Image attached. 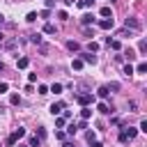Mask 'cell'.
I'll use <instances>...</instances> for the list:
<instances>
[{
    "label": "cell",
    "mask_w": 147,
    "mask_h": 147,
    "mask_svg": "<svg viewBox=\"0 0 147 147\" xmlns=\"http://www.w3.org/2000/svg\"><path fill=\"white\" fill-rule=\"evenodd\" d=\"M136 133H138V129H133V126H122V131H119V142H131L133 138H136Z\"/></svg>",
    "instance_id": "1"
},
{
    "label": "cell",
    "mask_w": 147,
    "mask_h": 147,
    "mask_svg": "<svg viewBox=\"0 0 147 147\" xmlns=\"http://www.w3.org/2000/svg\"><path fill=\"white\" fill-rule=\"evenodd\" d=\"M124 25H126V28H131V30H140V23H138L136 18H126V21H124Z\"/></svg>",
    "instance_id": "8"
},
{
    "label": "cell",
    "mask_w": 147,
    "mask_h": 147,
    "mask_svg": "<svg viewBox=\"0 0 147 147\" xmlns=\"http://www.w3.org/2000/svg\"><path fill=\"white\" fill-rule=\"evenodd\" d=\"M126 57H129V60H133V57H136V53H133L131 48H126Z\"/></svg>",
    "instance_id": "36"
},
{
    "label": "cell",
    "mask_w": 147,
    "mask_h": 147,
    "mask_svg": "<svg viewBox=\"0 0 147 147\" xmlns=\"http://www.w3.org/2000/svg\"><path fill=\"white\" fill-rule=\"evenodd\" d=\"M25 21H28V23H34V21H37V11H30V14L25 16Z\"/></svg>",
    "instance_id": "27"
},
{
    "label": "cell",
    "mask_w": 147,
    "mask_h": 147,
    "mask_svg": "<svg viewBox=\"0 0 147 147\" xmlns=\"http://www.w3.org/2000/svg\"><path fill=\"white\" fill-rule=\"evenodd\" d=\"M55 7V0H46V9H53Z\"/></svg>",
    "instance_id": "40"
},
{
    "label": "cell",
    "mask_w": 147,
    "mask_h": 147,
    "mask_svg": "<svg viewBox=\"0 0 147 147\" xmlns=\"http://www.w3.org/2000/svg\"><path fill=\"white\" fill-rule=\"evenodd\" d=\"M138 131H145V133H147V119H142V122H140V126H138Z\"/></svg>",
    "instance_id": "32"
},
{
    "label": "cell",
    "mask_w": 147,
    "mask_h": 147,
    "mask_svg": "<svg viewBox=\"0 0 147 147\" xmlns=\"http://www.w3.org/2000/svg\"><path fill=\"white\" fill-rule=\"evenodd\" d=\"M28 64H30V60H28V57H18V60H16V67H18V69H25Z\"/></svg>",
    "instance_id": "12"
},
{
    "label": "cell",
    "mask_w": 147,
    "mask_h": 147,
    "mask_svg": "<svg viewBox=\"0 0 147 147\" xmlns=\"http://www.w3.org/2000/svg\"><path fill=\"white\" fill-rule=\"evenodd\" d=\"M62 147H74V142H71V140H67V142H64Z\"/></svg>",
    "instance_id": "42"
},
{
    "label": "cell",
    "mask_w": 147,
    "mask_h": 147,
    "mask_svg": "<svg viewBox=\"0 0 147 147\" xmlns=\"http://www.w3.org/2000/svg\"><path fill=\"white\" fill-rule=\"evenodd\" d=\"M106 46H108V48H113V51H119V48H122V44H119V39H110V37L106 39Z\"/></svg>",
    "instance_id": "7"
},
{
    "label": "cell",
    "mask_w": 147,
    "mask_h": 147,
    "mask_svg": "<svg viewBox=\"0 0 147 147\" xmlns=\"http://www.w3.org/2000/svg\"><path fill=\"white\" fill-rule=\"evenodd\" d=\"M76 126H78V129H87V122H85V119H80V122H78Z\"/></svg>",
    "instance_id": "39"
},
{
    "label": "cell",
    "mask_w": 147,
    "mask_h": 147,
    "mask_svg": "<svg viewBox=\"0 0 147 147\" xmlns=\"http://www.w3.org/2000/svg\"><path fill=\"white\" fill-rule=\"evenodd\" d=\"M14 46H16L14 39H7V41H5V48H14Z\"/></svg>",
    "instance_id": "30"
},
{
    "label": "cell",
    "mask_w": 147,
    "mask_h": 147,
    "mask_svg": "<svg viewBox=\"0 0 147 147\" xmlns=\"http://www.w3.org/2000/svg\"><path fill=\"white\" fill-rule=\"evenodd\" d=\"M101 16L103 18H113V9L110 7H101Z\"/></svg>",
    "instance_id": "14"
},
{
    "label": "cell",
    "mask_w": 147,
    "mask_h": 147,
    "mask_svg": "<svg viewBox=\"0 0 147 147\" xmlns=\"http://www.w3.org/2000/svg\"><path fill=\"white\" fill-rule=\"evenodd\" d=\"M133 71H138V74H145V71H147V62H140V64H138Z\"/></svg>",
    "instance_id": "25"
},
{
    "label": "cell",
    "mask_w": 147,
    "mask_h": 147,
    "mask_svg": "<svg viewBox=\"0 0 147 147\" xmlns=\"http://www.w3.org/2000/svg\"><path fill=\"white\" fill-rule=\"evenodd\" d=\"M67 48H69L71 53H78V51H80V44H78V41H67Z\"/></svg>",
    "instance_id": "9"
},
{
    "label": "cell",
    "mask_w": 147,
    "mask_h": 147,
    "mask_svg": "<svg viewBox=\"0 0 147 147\" xmlns=\"http://www.w3.org/2000/svg\"><path fill=\"white\" fill-rule=\"evenodd\" d=\"M57 18H62V21H67L69 16H67V11H57Z\"/></svg>",
    "instance_id": "35"
},
{
    "label": "cell",
    "mask_w": 147,
    "mask_h": 147,
    "mask_svg": "<svg viewBox=\"0 0 147 147\" xmlns=\"http://www.w3.org/2000/svg\"><path fill=\"white\" fill-rule=\"evenodd\" d=\"M48 92H53V94H60V92H62V85H60V83H53Z\"/></svg>",
    "instance_id": "21"
},
{
    "label": "cell",
    "mask_w": 147,
    "mask_h": 147,
    "mask_svg": "<svg viewBox=\"0 0 147 147\" xmlns=\"http://www.w3.org/2000/svg\"><path fill=\"white\" fill-rule=\"evenodd\" d=\"M23 136H25V129H23V126H18V129H16V131H14V133L7 138V145H9V147H14V145H16V142H18Z\"/></svg>",
    "instance_id": "2"
},
{
    "label": "cell",
    "mask_w": 147,
    "mask_h": 147,
    "mask_svg": "<svg viewBox=\"0 0 147 147\" xmlns=\"http://www.w3.org/2000/svg\"><path fill=\"white\" fill-rule=\"evenodd\" d=\"M2 41H5V34H2V32H0V44H2Z\"/></svg>",
    "instance_id": "45"
},
{
    "label": "cell",
    "mask_w": 147,
    "mask_h": 147,
    "mask_svg": "<svg viewBox=\"0 0 147 147\" xmlns=\"http://www.w3.org/2000/svg\"><path fill=\"white\" fill-rule=\"evenodd\" d=\"M122 71H124V76H131V74H136V71H133V67H131L129 62L124 64V69H122Z\"/></svg>",
    "instance_id": "24"
},
{
    "label": "cell",
    "mask_w": 147,
    "mask_h": 147,
    "mask_svg": "<svg viewBox=\"0 0 147 147\" xmlns=\"http://www.w3.org/2000/svg\"><path fill=\"white\" fill-rule=\"evenodd\" d=\"M90 145H92V147H103V145H101V142H99V140H92V142H90Z\"/></svg>",
    "instance_id": "41"
},
{
    "label": "cell",
    "mask_w": 147,
    "mask_h": 147,
    "mask_svg": "<svg viewBox=\"0 0 147 147\" xmlns=\"http://www.w3.org/2000/svg\"><path fill=\"white\" fill-rule=\"evenodd\" d=\"M80 23H83V25H90V23H94V16H92V14H85V16L80 18Z\"/></svg>",
    "instance_id": "15"
},
{
    "label": "cell",
    "mask_w": 147,
    "mask_h": 147,
    "mask_svg": "<svg viewBox=\"0 0 147 147\" xmlns=\"http://www.w3.org/2000/svg\"><path fill=\"white\" fill-rule=\"evenodd\" d=\"M90 115H92V108H87V106H83V110H80V117H83V119H87Z\"/></svg>",
    "instance_id": "22"
},
{
    "label": "cell",
    "mask_w": 147,
    "mask_h": 147,
    "mask_svg": "<svg viewBox=\"0 0 147 147\" xmlns=\"http://www.w3.org/2000/svg\"><path fill=\"white\" fill-rule=\"evenodd\" d=\"M71 69H76V71H80V69H83V60H80V57H76V60L71 62Z\"/></svg>",
    "instance_id": "16"
},
{
    "label": "cell",
    "mask_w": 147,
    "mask_h": 147,
    "mask_svg": "<svg viewBox=\"0 0 147 147\" xmlns=\"http://www.w3.org/2000/svg\"><path fill=\"white\" fill-rule=\"evenodd\" d=\"M106 87L113 90V92H117V90H119V83H110V85H106Z\"/></svg>",
    "instance_id": "31"
},
{
    "label": "cell",
    "mask_w": 147,
    "mask_h": 147,
    "mask_svg": "<svg viewBox=\"0 0 147 147\" xmlns=\"http://www.w3.org/2000/svg\"><path fill=\"white\" fill-rule=\"evenodd\" d=\"M74 2H76V0H64V5H74Z\"/></svg>",
    "instance_id": "43"
},
{
    "label": "cell",
    "mask_w": 147,
    "mask_h": 147,
    "mask_svg": "<svg viewBox=\"0 0 147 147\" xmlns=\"http://www.w3.org/2000/svg\"><path fill=\"white\" fill-rule=\"evenodd\" d=\"M76 101H78L80 106H90V103L94 101V94H90V92H85V94H78V96H76Z\"/></svg>",
    "instance_id": "3"
},
{
    "label": "cell",
    "mask_w": 147,
    "mask_h": 147,
    "mask_svg": "<svg viewBox=\"0 0 147 147\" xmlns=\"http://www.w3.org/2000/svg\"><path fill=\"white\" fill-rule=\"evenodd\" d=\"M37 16H41V18H48V16H51V9H44V11H39Z\"/></svg>",
    "instance_id": "29"
},
{
    "label": "cell",
    "mask_w": 147,
    "mask_h": 147,
    "mask_svg": "<svg viewBox=\"0 0 147 147\" xmlns=\"http://www.w3.org/2000/svg\"><path fill=\"white\" fill-rule=\"evenodd\" d=\"M18 147H28V145H18Z\"/></svg>",
    "instance_id": "47"
},
{
    "label": "cell",
    "mask_w": 147,
    "mask_h": 147,
    "mask_svg": "<svg viewBox=\"0 0 147 147\" xmlns=\"http://www.w3.org/2000/svg\"><path fill=\"white\" fill-rule=\"evenodd\" d=\"M48 110H51V115H53V117H55V115H60V113L64 110V101H57V103H53Z\"/></svg>",
    "instance_id": "5"
},
{
    "label": "cell",
    "mask_w": 147,
    "mask_h": 147,
    "mask_svg": "<svg viewBox=\"0 0 147 147\" xmlns=\"http://www.w3.org/2000/svg\"><path fill=\"white\" fill-rule=\"evenodd\" d=\"M138 51H140V55H145V53H147V41H145V39H140V44H138Z\"/></svg>",
    "instance_id": "20"
},
{
    "label": "cell",
    "mask_w": 147,
    "mask_h": 147,
    "mask_svg": "<svg viewBox=\"0 0 147 147\" xmlns=\"http://www.w3.org/2000/svg\"><path fill=\"white\" fill-rule=\"evenodd\" d=\"M55 126H64V117H57L55 119Z\"/></svg>",
    "instance_id": "38"
},
{
    "label": "cell",
    "mask_w": 147,
    "mask_h": 147,
    "mask_svg": "<svg viewBox=\"0 0 147 147\" xmlns=\"http://www.w3.org/2000/svg\"><path fill=\"white\" fill-rule=\"evenodd\" d=\"M7 90H9V85H7V83H0V94H5Z\"/></svg>",
    "instance_id": "34"
},
{
    "label": "cell",
    "mask_w": 147,
    "mask_h": 147,
    "mask_svg": "<svg viewBox=\"0 0 147 147\" xmlns=\"http://www.w3.org/2000/svg\"><path fill=\"white\" fill-rule=\"evenodd\" d=\"M96 110H99V113H101V115H108V113H113V110H110V108H108V103H103V101H101V103H99V106H96Z\"/></svg>",
    "instance_id": "10"
},
{
    "label": "cell",
    "mask_w": 147,
    "mask_h": 147,
    "mask_svg": "<svg viewBox=\"0 0 147 147\" xmlns=\"http://www.w3.org/2000/svg\"><path fill=\"white\" fill-rule=\"evenodd\" d=\"M39 142H41V140H39L37 136H30V140H28V147H39Z\"/></svg>",
    "instance_id": "17"
},
{
    "label": "cell",
    "mask_w": 147,
    "mask_h": 147,
    "mask_svg": "<svg viewBox=\"0 0 147 147\" xmlns=\"http://www.w3.org/2000/svg\"><path fill=\"white\" fill-rule=\"evenodd\" d=\"M80 60H83V64H96V55H92L90 51L87 53H80Z\"/></svg>",
    "instance_id": "4"
},
{
    "label": "cell",
    "mask_w": 147,
    "mask_h": 147,
    "mask_svg": "<svg viewBox=\"0 0 147 147\" xmlns=\"http://www.w3.org/2000/svg\"><path fill=\"white\" fill-rule=\"evenodd\" d=\"M37 133H39V136H37L39 140H41V138H46V131H44V126H39V129H37Z\"/></svg>",
    "instance_id": "33"
},
{
    "label": "cell",
    "mask_w": 147,
    "mask_h": 147,
    "mask_svg": "<svg viewBox=\"0 0 147 147\" xmlns=\"http://www.w3.org/2000/svg\"><path fill=\"white\" fill-rule=\"evenodd\" d=\"M2 23H5V16H2V14H0V25H2Z\"/></svg>",
    "instance_id": "44"
},
{
    "label": "cell",
    "mask_w": 147,
    "mask_h": 147,
    "mask_svg": "<svg viewBox=\"0 0 147 147\" xmlns=\"http://www.w3.org/2000/svg\"><path fill=\"white\" fill-rule=\"evenodd\" d=\"M96 94H99V96H101V99H106V96H108V94H110V90H108V87H106V85H101V87H99V90H96Z\"/></svg>",
    "instance_id": "13"
},
{
    "label": "cell",
    "mask_w": 147,
    "mask_h": 147,
    "mask_svg": "<svg viewBox=\"0 0 147 147\" xmlns=\"http://www.w3.org/2000/svg\"><path fill=\"white\" fill-rule=\"evenodd\" d=\"M9 103H11V106H18V103H21V96H18V94H11V96H9Z\"/></svg>",
    "instance_id": "26"
},
{
    "label": "cell",
    "mask_w": 147,
    "mask_h": 147,
    "mask_svg": "<svg viewBox=\"0 0 147 147\" xmlns=\"http://www.w3.org/2000/svg\"><path fill=\"white\" fill-rule=\"evenodd\" d=\"M85 140H87V142L96 140V133H94V131H87V133H85Z\"/></svg>",
    "instance_id": "28"
},
{
    "label": "cell",
    "mask_w": 147,
    "mask_h": 147,
    "mask_svg": "<svg viewBox=\"0 0 147 147\" xmlns=\"http://www.w3.org/2000/svg\"><path fill=\"white\" fill-rule=\"evenodd\" d=\"M92 2H94V0H78L76 5H78L80 9H87V7H92Z\"/></svg>",
    "instance_id": "18"
},
{
    "label": "cell",
    "mask_w": 147,
    "mask_h": 147,
    "mask_svg": "<svg viewBox=\"0 0 147 147\" xmlns=\"http://www.w3.org/2000/svg\"><path fill=\"white\" fill-rule=\"evenodd\" d=\"M39 94H48V87L46 85H39Z\"/></svg>",
    "instance_id": "37"
},
{
    "label": "cell",
    "mask_w": 147,
    "mask_h": 147,
    "mask_svg": "<svg viewBox=\"0 0 147 147\" xmlns=\"http://www.w3.org/2000/svg\"><path fill=\"white\" fill-rule=\"evenodd\" d=\"M2 69H5V64H2V62H0V71H2Z\"/></svg>",
    "instance_id": "46"
},
{
    "label": "cell",
    "mask_w": 147,
    "mask_h": 147,
    "mask_svg": "<svg viewBox=\"0 0 147 147\" xmlns=\"http://www.w3.org/2000/svg\"><path fill=\"white\" fill-rule=\"evenodd\" d=\"M113 25H115L113 18H101V21H99V28H101V30H113Z\"/></svg>",
    "instance_id": "6"
},
{
    "label": "cell",
    "mask_w": 147,
    "mask_h": 147,
    "mask_svg": "<svg viewBox=\"0 0 147 147\" xmlns=\"http://www.w3.org/2000/svg\"><path fill=\"white\" fill-rule=\"evenodd\" d=\"M44 32H46V34H55V32H57V28H55L53 23H46V25H44Z\"/></svg>",
    "instance_id": "11"
},
{
    "label": "cell",
    "mask_w": 147,
    "mask_h": 147,
    "mask_svg": "<svg viewBox=\"0 0 147 147\" xmlns=\"http://www.w3.org/2000/svg\"><path fill=\"white\" fill-rule=\"evenodd\" d=\"M87 51H90V53H96V51H99V44H96V41H90V44H87Z\"/></svg>",
    "instance_id": "23"
},
{
    "label": "cell",
    "mask_w": 147,
    "mask_h": 147,
    "mask_svg": "<svg viewBox=\"0 0 147 147\" xmlns=\"http://www.w3.org/2000/svg\"><path fill=\"white\" fill-rule=\"evenodd\" d=\"M30 41L39 46V44H41V34H39V32H34V34H30Z\"/></svg>",
    "instance_id": "19"
}]
</instances>
